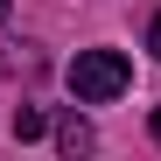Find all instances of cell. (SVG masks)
Returning a JSON list of instances; mask_svg holds the SVG:
<instances>
[{"mask_svg":"<svg viewBox=\"0 0 161 161\" xmlns=\"http://www.w3.org/2000/svg\"><path fill=\"white\" fill-rule=\"evenodd\" d=\"M126 84H133V63L119 56V49H77V63H70L77 105H112Z\"/></svg>","mask_w":161,"mask_h":161,"instance_id":"obj_1","label":"cell"},{"mask_svg":"<svg viewBox=\"0 0 161 161\" xmlns=\"http://www.w3.org/2000/svg\"><path fill=\"white\" fill-rule=\"evenodd\" d=\"M14 133H21V140H35V133H42V112H35V105H14Z\"/></svg>","mask_w":161,"mask_h":161,"instance_id":"obj_2","label":"cell"},{"mask_svg":"<svg viewBox=\"0 0 161 161\" xmlns=\"http://www.w3.org/2000/svg\"><path fill=\"white\" fill-rule=\"evenodd\" d=\"M56 140L77 154V147H91V126H84V119H63V133H56Z\"/></svg>","mask_w":161,"mask_h":161,"instance_id":"obj_3","label":"cell"},{"mask_svg":"<svg viewBox=\"0 0 161 161\" xmlns=\"http://www.w3.org/2000/svg\"><path fill=\"white\" fill-rule=\"evenodd\" d=\"M147 49H154V56H161V14H154V28H147Z\"/></svg>","mask_w":161,"mask_h":161,"instance_id":"obj_4","label":"cell"},{"mask_svg":"<svg viewBox=\"0 0 161 161\" xmlns=\"http://www.w3.org/2000/svg\"><path fill=\"white\" fill-rule=\"evenodd\" d=\"M154 140H161V105H154Z\"/></svg>","mask_w":161,"mask_h":161,"instance_id":"obj_5","label":"cell"},{"mask_svg":"<svg viewBox=\"0 0 161 161\" xmlns=\"http://www.w3.org/2000/svg\"><path fill=\"white\" fill-rule=\"evenodd\" d=\"M0 21H7V0H0Z\"/></svg>","mask_w":161,"mask_h":161,"instance_id":"obj_6","label":"cell"}]
</instances>
